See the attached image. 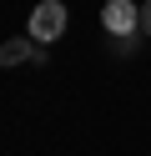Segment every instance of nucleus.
Here are the masks:
<instances>
[{
    "label": "nucleus",
    "instance_id": "1",
    "mask_svg": "<svg viewBox=\"0 0 151 156\" xmlns=\"http://www.w3.org/2000/svg\"><path fill=\"white\" fill-rule=\"evenodd\" d=\"M60 30H66V5L60 0H40L35 10H30V41H60Z\"/></svg>",
    "mask_w": 151,
    "mask_h": 156
},
{
    "label": "nucleus",
    "instance_id": "2",
    "mask_svg": "<svg viewBox=\"0 0 151 156\" xmlns=\"http://www.w3.org/2000/svg\"><path fill=\"white\" fill-rule=\"evenodd\" d=\"M101 25H106L116 41H126V35L141 25V10L131 5V0H106V10H101Z\"/></svg>",
    "mask_w": 151,
    "mask_h": 156
},
{
    "label": "nucleus",
    "instance_id": "3",
    "mask_svg": "<svg viewBox=\"0 0 151 156\" xmlns=\"http://www.w3.org/2000/svg\"><path fill=\"white\" fill-rule=\"evenodd\" d=\"M35 41H5L0 45V66H20V61H35Z\"/></svg>",
    "mask_w": 151,
    "mask_h": 156
},
{
    "label": "nucleus",
    "instance_id": "4",
    "mask_svg": "<svg viewBox=\"0 0 151 156\" xmlns=\"http://www.w3.org/2000/svg\"><path fill=\"white\" fill-rule=\"evenodd\" d=\"M141 30L151 35V0H146V5H141Z\"/></svg>",
    "mask_w": 151,
    "mask_h": 156
}]
</instances>
